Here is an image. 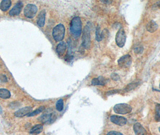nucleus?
Returning <instances> with one entry per match:
<instances>
[{"label": "nucleus", "instance_id": "1", "mask_svg": "<svg viewBox=\"0 0 160 135\" xmlns=\"http://www.w3.org/2000/svg\"><path fill=\"white\" fill-rule=\"evenodd\" d=\"M70 31L75 37H79L82 32V22L80 17H74L70 22Z\"/></svg>", "mask_w": 160, "mask_h": 135}, {"label": "nucleus", "instance_id": "2", "mask_svg": "<svg viewBox=\"0 0 160 135\" xmlns=\"http://www.w3.org/2000/svg\"><path fill=\"white\" fill-rule=\"evenodd\" d=\"M65 35V28L64 26L60 24L56 25L52 31V36L56 42H62Z\"/></svg>", "mask_w": 160, "mask_h": 135}, {"label": "nucleus", "instance_id": "3", "mask_svg": "<svg viewBox=\"0 0 160 135\" xmlns=\"http://www.w3.org/2000/svg\"><path fill=\"white\" fill-rule=\"evenodd\" d=\"M113 110L115 113L118 114L122 115H125L130 113L131 112L132 109V107L127 103H119L116 105L114 108Z\"/></svg>", "mask_w": 160, "mask_h": 135}, {"label": "nucleus", "instance_id": "4", "mask_svg": "<svg viewBox=\"0 0 160 135\" xmlns=\"http://www.w3.org/2000/svg\"><path fill=\"white\" fill-rule=\"evenodd\" d=\"M82 45L85 49H89L91 44L90 40V29L88 25H86L83 30V34L82 37Z\"/></svg>", "mask_w": 160, "mask_h": 135}, {"label": "nucleus", "instance_id": "5", "mask_svg": "<svg viewBox=\"0 0 160 135\" xmlns=\"http://www.w3.org/2000/svg\"><path fill=\"white\" fill-rule=\"evenodd\" d=\"M115 40L116 43L119 47H122L124 46V45H125L127 40V36L125 34V31L123 29V28H120L119 29L116 35Z\"/></svg>", "mask_w": 160, "mask_h": 135}, {"label": "nucleus", "instance_id": "6", "mask_svg": "<svg viewBox=\"0 0 160 135\" xmlns=\"http://www.w3.org/2000/svg\"><path fill=\"white\" fill-rule=\"evenodd\" d=\"M38 9L36 6L32 4H27L24 9V16L27 18L32 19L36 14Z\"/></svg>", "mask_w": 160, "mask_h": 135}, {"label": "nucleus", "instance_id": "7", "mask_svg": "<svg viewBox=\"0 0 160 135\" xmlns=\"http://www.w3.org/2000/svg\"><path fill=\"white\" fill-rule=\"evenodd\" d=\"M56 118L55 113L52 111H46L39 118V121L44 124H49L52 123Z\"/></svg>", "mask_w": 160, "mask_h": 135}, {"label": "nucleus", "instance_id": "8", "mask_svg": "<svg viewBox=\"0 0 160 135\" xmlns=\"http://www.w3.org/2000/svg\"><path fill=\"white\" fill-rule=\"evenodd\" d=\"M117 63L121 68H127L132 63V57L128 54L124 55L119 59Z\"/></svg>", "mask_w": 160, "mask_h": 135}, {"label": "nucleus", "instance_id": "9", "mask_svg": "<svg viewBox=\"0 0 160 135\" xmlns=\"http://www.w3.org/2000/svg\"><path fill=\"white\" fill-rule=\"evenodd\" d=\"M110 121L113 123L119 126H123L127 123V119L126 118L121 116H118V115L111 116Z\"/></svg>", "mask_w": 160, "mask_h": 135}, {"label": "nucleus", "instance_id": "10", "mask_svg": "<svg viewBox=\"0 0 160 135\" xmlns=\"http://www.w3.org/2000/svg\"><path fill=\"white\" fill-rule=\"evenodd\" d=\"M23 3L21 1L17 2L14 7L10 10L9 11V15L11 16H18L21 11H22V9L23 8Z\"/></svg>", "mask_w": 160, "mask_h": 135}, {"label": "nucleus", "instance_id": "11", "mask_svg": "<svg viewBox=\"0 0 160 135\" xmlns=\"http://www.w3.org/2000/svg\"><path fill=\"white\" fill-rule=\"evenodd\" d=\"M32 112V108L30 106H26L17 110L14 112V115L16 117H23L29 114Z\"/></svg>", "mask_w": 160, "mask_h": 135}, {"label": "nucleus", "instance_id": "12", "mask_svg": "<svg viewBox=\"0 0 160 135\" xmlns=\"http://www.w3.org/2000/svg\"><path fill=\"white\" fill-rule=\"evenodd\" d=\"M135 135H147L146 129L140 123H135L133 126Z\"/></svg>", "mask_w": 160, "mask_h": 135}, {"label": "nucleus", "instance_id": "13", "mask_svg": "<svg viewBox=\"0 0 160 135\" xmlns=\"http://www.w3.org/2000/svg\"><path fill=\"white\" fill-rule=\"evenodd\" d=\"M45 17H46V11L45 10H42L39 13L37 18V24L40 27H43L45 25Z\"/></svg>", "mask_w": 160, "mask_h": 135}, {"label": "nucleus", "instance_id": "14", "mask_svg": "<svg viewBox=\"0 0 160 135\" xmlns=\"http://www.w3.org/2000/svg\"><path fill=\"white\" fill-rule=\"evenodd\" d=\"M66 48H67V45H66V43L64 42H60L58 44V45L57 46V48H56L57 54L60 56L63 55L64 54V52H66Z\"/></svg>", "mask_w": 160, "mask_h": 135}, {"label": "nucleus", "instance_id": "15", "mask_svg": "<svg viewBox=\"0 0 160 135\" xmlns=\"http://www.w3.org/2000/svg\"><path fill=\"white\" fill-rule=\"evenodd\" d=\"M106 82H107V80L101 76L94 78L92 80V84L93 85H105Z\"/></svg>", "mask_w": 160, "mask_h": 135}, {"label": "nucleus", "instance_id": "16", "mask_svg": "<svg viewBox=\"0 0 160 135\" xmlns=\"http://www.w3.org/2000/svg\"><path fill=\"white\" fill-rule=\"evenodd\" d=\"M158 26L157 24L153 20L150 21L146 25V29L150 32H154L158 29Z\"/></svg>", "mask_w": 160, "mask_h": 135}, {"label": "nucleus", "instance_id": "17", "mask_svg": "<svg viewBox=\"0 0 160 135\" xmlns=\"http://www.w3.org/2000/svg\"><path fill=\"white\" fill-rule=\"evenodd\" d=\"M43 130V126L42 124H36L30 130V132L32 134H38L41 133Z\"/></svg>", "mask_w": 160, "mask_h": 135}, {"label": "nucleus", "instance_id": "18", "mask_svg": "<svg viewBox=\"0 0 160 135\" xmlns=\"http://www.w3.org/2000/svg\"><path fill=\"white\" fill-rule=\"evenodd\" d=\"M12 6V1L10 0H3L0 3V9L3 11H6Z\"/></svg>", "mask_w": 160, "mask_h": 135}, {"label": "nucleus", "instance_id": "19", "mask_svg": "<svg viewBox=\"0 0 160 135\" xmlns=\"http://www.w3.org/2000/svg\"><path fill=\"white\" fill-rule=\"evenodd\" d=\"M10 92L5 88H0V98L3 99H8L10 98Z\"/></svg>", "mask_w": 160, "mask_h": 135}, {"label": "nucleus", "instance_id": "20", "mask_svg": "<svg viewBox=\"0 0 160 135\" xmlns=\"http://www.w3.org/2000/svg\"><path fill=\"white\" fill-rule=\"evenodd\" d=\"M45 109V106H41V107H39V108H38L37 109H35V111H32L29 114L27 115V116H35V115H37L41 113H42V112H43Z\"/></svg>", "mask_w": 160, "mask_h": 135}, {"label": "nucleus", "instance_id": "21", "mask_svg": "<svg viewBox=\"0 0 160 135\" xmlns=\"http://www.w3.org/2000/svg\"><path fill=\"white\" fill-rule=\"evenodd\" d=\"M139 84V82H133L130 84H128V85L125 87V88L124 89V91L125 92H128V91H130L132 90H134V88H135Z\"/></svg>", "mask_w": 160, "mask_h": 135}, {"label": "nucleus", "instance_id": "22", "mask_svg": "<svg viewBox=\"0 0 160 135\" xmlns=\"http://www.w3.org/2000/svg\"><path fill=\"white\" fill-rule=\"evenodd\" d=\"M104 37V34L103 32H101L100 27H97L96 30V39L97 41L100 42L101 41Z\"/></svg>", "mask_w": 160, "mask_h": 135}, {"label": "nucleus", "instance_id": "23", "mask_svg": "<svg viewBox=\"0 0 160 135\" xmlns=\"http://www.w3.org/2000/svg\"><path fill=\"white\" fill-rule=\"evenodd\" d=\"M56 109L59 112H62L64 108V102L63 99H59L56 103Z\"/></svg>", "mask_w": 160, "mask_h": 135}, {"label": "nucleus", "instance_id": "24", "mask_svg": "<svg viewBox=\"0 0 160 135\" xmlns=\"http://www.w3.org/2000/svg\"><path fill=\"white\" fill-rule=\"evenodd\" d=\"M155 120L156 121H160V104H158L155 106Z\"/></svg>", "mask_w": 160, "mask_h": 135}, {"label": "nucleus", "instance_id": "25", "mask_svg": "<svg viewBox=\"0 0 160 135\" xmlns=\"http://www.w3.org/2000/svg\"><path fill=\"white\" fill-rule=\"evenodd\" d=\"M143 47L141 46H137L134 49V51L137 54H141L142 52H143Z\"/></svg>", "mask_w": 160, "mask_h": 135}, {"label": "nucleus", "instance_id": "26", "mask_svg": "<svg viewBox=\"0 0 160 135\" xmlns=\"http://www.w3.org/2000/svg\"><path fill=\"white\" fill-rule=\"evenodd\" d=\"M7 82V78L5 75H0V83H4Z\"/></svg>", "mask_w": 160, "mask_h": 135}, {"label": "nucleus", "instance_id": "27", "mask_svg": "<svg viewBox=\"0 0 160 135\" xmlns=\"http://www.w3.org/2000/svg\"><path fill=\"white\" fill-rule=\"evenodd\" d=\"M111 78L113 80H115V81H117V80H119V79H120V77L116 73H113L111 75Z\"/></svg>", "mask_w": 160, "mask_h": 135}, {"label": "nucleus", "instance_id": "28", "mask_svg": "<svg viewBox=\"0 0 160 135\" xmlns=\"http://www.w3.org/2000/svg\"><path fill=\"white\" fill-rule=\"evenodd\" d=\"M106 135H123L122 133L118 132V131H111L110 132H109Z\"/></svg>", "mask_w": 160, "mask_h": 135}, {"label": "nucleus", "instance_id": "29", "mask_svg": "<svg viewBox=\"0 0 160 135\" xmlns=\"http://www.w3.org/2000/svg\"><path fill=\"white\" fill-rule=\"evenodd\" d=\"M118 90H112V91H110L109 92H107V93H106V95L107 96H111L112 94H116L118 93Z\"/></svg>", "mask_w": 160, "mask_h": 135}, {"label": "nucleus", "instance_id": "30", "mask_svg": "<svg viewBox=\"0 0 160 135\" xmlns=\"http://www.w3.org/2000/svg\"><path fill=\"white\" fill-rule=\"evenodd\" d=\"M157 5H158V6L160 8V1H159V2L157 3Z\"/></svg>", "mask_w": 160, "mask_h": 135}, {"label": "nucleus", "instance_id": "31", "mask_svg": "<svg viewBox=\"0 0 160 135\" xmlns=\"http://www.w3.org/2000/svg\"><path fill=\"white\" fill-rule=\"evenodd\" d=\"M159 132H160V127H159Z\"/></svg>", "mask_w": 160, "mask_h": 135}, {"label": "nucleus", "instance_id": "32", "mask_svg": "<svg viewBox=\"0 0 160 135\" xmlns=\"http://www.w3.org/2000/svg\"><path fill=\"white\" fill-rule=\"evenodd\" d=\"M0 67H1V65H0Z\"/></svg>", "mask_w": 160, "mask_h": 135}, {"label": "nucleus", "instance_id": "33", "mask_svg": "<svg viewBox=\"0 0 160 135\" xmlns=\"http://www.w3.org/2000/svg\"><path fill=\"white\" fill-rule=\"evenodd\" d=\"M159 87H160V84H159Z\"/></svg>", "mask_w": 160, "mask_h": 135}]
</instances>
